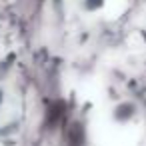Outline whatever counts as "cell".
<instances>
[{
	"mask_svg": "<svg viewBox=\"0 0 146 146\" xmlns=\"http://www.w3.org/2000/svg\"><path fill=\"white\" fill-rule=\"evenodd\" d=\"M102 4H104V0H84V8L88 12H96L98 8H102Z\"/></svg>",
	"mask_w": 146,
	"mask_h": 146,
	"instance_id": "1",
	"label": "cell"
}]
</instances>
